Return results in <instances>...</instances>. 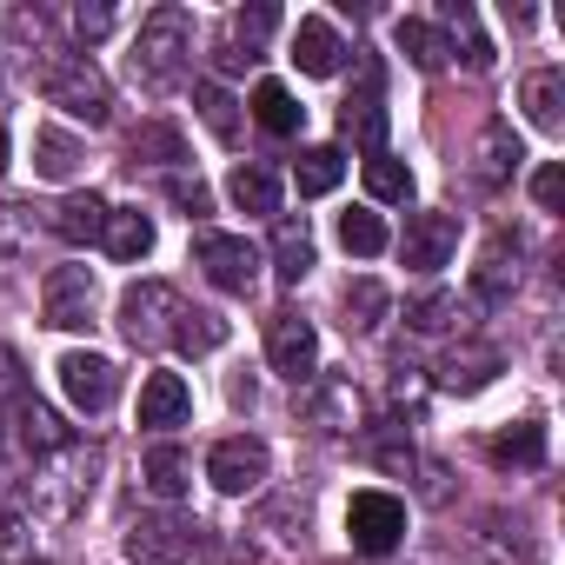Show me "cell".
Masks as SVG:
<instances>
[{
	"instance_id": "d4e9b609",
	"label": "cell",
	"mask_w": 565,
	"mask_h": 565,
	"mask_svg": "<svg viewBox=\"0 0 565 565\" xmlns=\"http://www.w3.org/2000/svg\"><path fill=\"white\" fill-rule=\"evenodd\" d=\"M47 226H54L67 246H87V239H100V226H107V200H100V193H67L61 206H47Z\"/></svg>"
},
{
	"instance_id": "f6af8a7d",
	"label": "cell",
	"mask_w": 565,
	"mask_h": 565,
	"mask_svg": "<svg viewBox=\"0 0 565 565\" xmlns=\"http://www.w3.org/2000/svg\"><path fill=\"white\" fill-rule=\"evenodd\" d=\"M419 399H426V380H419V366H393V406L419 413Z\"/></svg>"
},
{
	"instance_id": "7402d4cb",
	"label": "cell",
	"mask_w": 565,
	"mask_h": 565,
	"mask_svg": "<svg viewBox=\"0 0 565 565\" xmlns=\"http://www.w3.org/2000/svg\"><path fill=\"white\" fill-rule=\"evenodd\" d=\"M492 373H499V347H486V340H459L439 360V386L446 393H479V386H492Z\"/></svg>"
},
{
	"instance_id": "9a60e30c",
	"label": "cell",
	"mask_w": 565,
	"mask_h": 565,
	"mask_svg": "<svg viewBox=\"0 0 565 565\" xmlns=\"http://www.w3.org/2000/svg\"><path fill=\"white\" fill-rule=\"evenodd\" d=\"M273 28H279V14L266 8V0H253V8H233L226 28H220V67H246V61H259Z\"/></svg>"
},
{
	"instance_id": "30bf717a",
	"label": "cell",
	"mask_w": 565,
	"mask_h": 565,
	"mask_svg": "<svg viewBox=\"0 0 565 565\" xmlns=\"http://www.w3.org/2000/svg\"><path fill=\"white\" fill-rule=\"evenodd\" d=\"M266 360H273L279 380L307 386V380L320 373V333H313V320H300V313H273V320H266Z\"/></svg>"
},
{
	"instance_id": "1f68e13d",
	"label": "cell",
	"mask_w": 565,
	"mask_h": 565,
	"mask_svg": "<svg viewBox=\"0 0 565 565\" xmlns=\"http://www.w3.org/2000/svg\"><path fill=\"white\" fill-rule=\"evenodd\" d=\"M466 313H472V300H459V294H426V300L406 307V327H413V333H452V327H466Z\"/></svg>"
},
{
	"instance_id": "4316f807",
	"label": "cell",
	"mask_w": 565,
	"mask_h": 565,
	"mask_svg": "<svg viewBox=\"0 0 565 565\" xmlns=\"http://www.w3.org/2000/svg\"><path fill=\"white\" fill-rule=\"evenodd\" d=\"M226 193H233V206L239 213H279V173L273 167H259V160H239L233 173H226Z\"/></svg>"
},
{
	"instance_id": "681fc988",
	"label": "cell",
	"mask_w": 565,
	"mask_h": 565,
	"mask_svg": "<svg viewBox=\"0 0 565 565\" xmlns=\"http://www.w3.org/2000/svg\"><path fill=\"white\" fill-rule=\"evenodd\" d=\"M266 525H300L307 539V499H266Z\"/></svg>"
},
{
	"instance_id": "ba28073f",
	"label": "cell",
	"mask_w": 565,
	"mask_h": 565,
	"mask_svg": "<svg viewBox=\"0 0 565 565\" xmlns=\"http://www.w3.org/2000/svg\"><path fill=\"white\" fill-rule=\"evenodd\" d=\"M193 253H200V266H206V279H213L220 294H253V287H259V246H253L246 233L200 226Z\"/></svg>"
},
{
	"instance_id": "f907efd6",
	"label": "cell",
	"mask_w": 565,
	"mask_h": 565,
	"mask_svg": "<svg viewBox=\"0 0 565 565\" xmlns=\"http://www.w3.org/2000/svg\"><path fill=\"white\" fill-rule=\"evenodd\" d=\"M14 486H21V479H14V459H8V446H0V499H8Z\"/></svg>"
},
{
	"instance_id": "836d02e7",
	"label": "cell",
	"mask_w": 565,
	"mask_h": 565,
	"mask_svg": "<svg viewBox=\"0 0 565 565\" xmlns=\"http://www.w3.org/2000/svg\"><path fill=\"white\" fill-rule=\"evenodd\" d=\"M220 340H226V320H220L213 307H180V327H173V347H180V353L200 360V353H213Z\"/></svg>"
},
{
	"instance_id": "7bdbcfd3",
	"label": "cell",
	"mask_w": 565,
	"mask_h": 565,
	"mask_svg": "<svg viewBox=\"0 0 565 565\" xmlns=\"http://www.w3.org/2000/svg\"><path fill=\"white\" fill-rule=\"evenodd\" d=\"M34 558V519L0 512V565H28Z\"/></svg>"
},
{
	"instance_id": "d590c367",
	"label": "cell",
	"mask_w": 565,
	"mask_h": 565,
	"mask_svg": "<svg viewBox=\"0 0 565 565\" xmlns=\"http://www.w3.org/2000/svg\"><path fill=\"white\" fill-rule=\"evenodd\" d=\"M193 107H200V120L213 127V140H233V134H239V100H233L220 81H200V87H193Z\"/></svg>"
},
{
	"instance_id": "2e32d148",
	"label": "cell",
	"mask_w": 565,
	"mask_h": 565,
	"mask_svg": "<svg viewBox=\"0 0 565 565\" xmlns=\"http://www.w3.org/2000/svg\"><path fill=\"white\" fill-rule=\"evenodd\" d=\"M519 134H512V120H486L479 127V140H472V180L492 193V186H505L512 173H519Z\"/></svg>"
},
{
	"instance_id": "60d3db41",
	"label": "cell",
	"mask_w": 565,
	"mask_h": 565,
	"mask_svg": "<svg viewBox=\"0 0 565 565\" xmlns=\"http://www.w3.org/2000/svg\"><path fill=\"white\" fill-rule=\"evenodd\" d=\"M134 160H153V167H167V173H173V167L186 160V140H180L173 127H160V120H147V127L134 134Z\"/></svg>"
},
{
	"instance_id": "8d00e7d4",
	"label": "cell",
	"mask_w": 565,
	"mask_h": 565,
	"mask_svg": "<svg viewBox=\"0 0 565 565\" xmlns=\"http://www.w3.org/2000/svg\"><path fill=\"white\" fill-rule=\"evenodd\" d=\"M366 193L406 206V200H413V173H406V160H393V153H366Z\"/></svg>"
},
{
	"instance_id": "484cf974",
	"label": "cell",
	"mask_w": 565,
	"mask_h": 565,
	"mask_svg": "<svg viewBox=\"0 0 565 565\" xmlns=\"http://www.w3.org/2000/svg\"><path fill=\"white\" fill-rule=\"evenodd\" d=\"M340 127H347L366 153H386V100H380V81H366V87L340 107Z\"/></svg>"
},
{
	"instance_id": "5bb4252c",
	"label": "cell",
	"mask_w": 565,
	"mask_h": 565,
	"mask_svg": "<svg viewBox=\"0 0 565 565\" xmlns=\"http://www.w3.org/2000/svg\"><path fill=\"white\" fill-rule=\"evenodd\" d=\"M519 259H525V239L519 233H492L479 266H472V300L479 307H505L519 294Z\"/></svg>"
},
{
	"instance_id": "44dd1931",
	"label": "cell",
	"mask_w": 565,
	"mask_h": 565,
	"mask_svg": "<svg viewBox=\"0 0 565 565\" xmlns=\"http://www.w3.org/2000/svg\"><path fill=\"white\" fill-rule=\"evenodd\" d=\"M320 266V253H313V233H307V220H294V213H279L273 220V273L287 279V287H300V279Z\"/></svg>"
},
{
	"instance_id": "8992f818",
	"label": "cell",
	"mask_w": 565,
	"mask_h": 565,
	"mask_svg": "<svg viewBox=\"0 0 565 565\" xmlns=\"http://www.w3.org/2000/svg\"><path fill=\"white\" fill-rule=\"evenodd\" d=\"M206 479H213V492H226V499L266 492V479H273V452H266V439H259V433H233V439H220V446L206 452Z\"/></svg>"
},
{
	"instance_id": "bcb514c9",
	"label": "cell",
	"mask_w": 565,
	"mask_h": 565,
	"mask_svg": "<svg viewBox=\"0 0 565 565\" xmlns=\"http://www.w3.org/2000/svg\"><path fill=\"white\" fill-rule=\"evenodd\" d=\"M413 472H419V492H426V499H433V505H446V499H452V472H446V466H439V459H419V466H413Z\"/></svg>"
},
{
	"instance_id": "816d5d0a",
	"label": "cell",
	"mask_w": 565,
	"mask_h": 565,
	"mask_svg": "<svg viewBox=\"0 0 565 565\" xmlns=\"http://www.w3.org/2000/svg\"><path fill=\"white\" fill-rule=\"evenodd\" d=\"M0 167H8V127H0Z\"/></svg>"
},
{
	"instance_id": "3957f363",
	"label": "cell",
	"mask_w": 565,
	"mask_h": 565,
	"mask_svg": "<svg viewBox=\"0 0 565 565\" xmlns=\"http://www.w3.org/2000/svg\"><path fill=\"white\" fill-rule=\"evenodd\" d=\"M41 94H47L61 114L87 120V127H107V120H114V87H107V74H100L87 54H47V61H41Z\"/></svg>"
},
{
	"instance_id": "6da1fadb",
	"label": "cell",
	"mask_w": 565,
	"mask_h": 565,
	"mask_svg": "<svg viewBox=\"0 0 565 565\" xmlns=\"http://www.w3.org/2000/svg\"><path fill=\"white\" fill-rule=\"evenodd\" d=\"M28 486H34V512H41V519H54V525L81 519V512L94 505V486H100V446L67 439L61 452H47V459L34 466Z\"/></svg>"
},
{
	"instance_id": "83f0119b",
	"label": "cell",
	"mask_w": 565,
	"mask_h": 565,
	"mask_svg": "<svg viewBox=\"0 0 565 565\" xmlns=\"http://www.w3.org/2000/svg\"><path fill=\"white\" fill-rule=\"evenodd\" d=\"M253 120H259L266 134H279V140H287V134H300L307 107L287 94V81H259V87H253Z\"/></svg>"
},
{
	"instance_id": "e0dca14e",
	"label": "cell",
	"mask_w": 565,
	"mask_h": 565,
	"mask_svg": "<svg viewBox=\"0 0 565 565\" xmlns=\"http://www.w3.org/2000/svg\"><path fill=\"white\" fill-rule=\"evenodd\" d=\"M186 419H193V386L180 373H147V386H140V426L147 433H173Z\"/></svg>"
},
{
	"instance_id": "4dcf8cb0",
	"label": "cell",
	"mask_w": 565,
	"mask_h": 565,
	"mask_svg": "<svg viewBox=\"0 0 565 565\" xmlns=\"http://www.w3.org/2000/svg\"><path fill=\"white\" fill-rule=\"evenodd\" d=\"M294 180H300L307 200H320V193H333V186L347 180V153H340V147H307L300 167H294Z\"/></svg>"
},
{
	"instance_id": "8fae6325",
	"label": "cell",
	"mask_w": 565,
	"mask_h": 565,
	"mask_svg": "<svg viewBox=\"0 0 565 565\" xmlns=\"http://www.w3.org/2000/svg\"><path fill=\"white\" fill-rule=\"evenodd\" d=\"M452 253H459V213L426 206V213L406 220V233H399V259H406L413 273H439Z\"/></svg>"
},
{
	"instance_id": "ac0fdd59",
	"label": "cell",
	"mask_w": 565,
	"mask_h": 565,
	"mask_svg": "<svg viewBox=\"0 0 565 565\" xmlns=\"http://www.w3.org/2000/svg\"><path fill=\"white\" fill-rule=\"evenodd\" d=\"M140 479H147V492H153L160 505H180V499L193 492V452H186V446H173V439H160V446H147Z\"/></svg>"
},
{
	"instance_id": "b9f144b4",
	"label": "cell",
	"mask_w": 565,
	"mask_h": 565,
	"mask_svg": "<svg viewBox=\"0 0 565 565\" xmlns=\"http://www.w3.org/2000/svg\"><path fill=\"white\" fill-rule=\"evenodd\" d=\"M167 200H173L186 220H206V213H213V193H206V180H200V173H186V167H173V173H167Z\"/></svg>"
},
{
	"instance_id": "9c48e42d",
	"label": "cell",
	"mask_w": 565,
	"mask_h": 565,
	"mask_svg": "<svg viewBox=\"0 0 565 565\" xmlns=\"http://www.w3.org/2000/svg\"><path fill=\"white\" fill-rule=\"evenodd\" d=\"M347 532H353V552H366V558H386V552H399V539H406V499H393V492H353V505H347Z\"/></svg>"
},
{
	"instance_id": "5b68a950",
	"label": "cell",
	"mask_w": 565,
	"mask_h": 565,
	"mask_svg": "<svg viewBox=\"0 0 565 565\" xmlns=\"http://www.w3.org/2000/svg\"><path fill=\"white\" fill-rule=\"evenodd\" d=\"M120 545H127L134 565H186V558L206 545V532H200L186 512H140Z\"/></svg>"
},
{
	"instance_id": "ab89813d",
	"label": "cell",
	"mask_w": 565,
	"mask_h": 565,
	"mask_svg": "<svg viewBox=\"0 0 565 565\" xmlns=\"http://www.w3.org/2000/svg\"><path fill=\"white\" fill-rule=\"evenodd\" d=\"M446 47H452V54L466 47V67H492V47H486L472 8H446Z\"/></svg>"
},
{
	"instance_id": "f35d334b",
	"label": "cell",
	"mask_w": 565,
	"mask_h": 565,
	"mask_svg": "<svg viewBox=\"0 0 565 565\" xmlns=\"http://www.w3.org/2000/svg\"><path fill=\"white\" fill-rule=\"evenodd\" d=\"M492 459H499V466H539V459H545V433H539L532 419H519V426H505V433L492 439Z\"/></svg>"
},
{
	"instance_id": "74e56055",
	"label": "cell",
	"mask_w": 565,
	"mask_h": 565,
	"mask_svg": "<svg viewBox=\"0 0 565 565\" xmlns=\"http://www.w3.org/2000/svg\"><path fill=\"white\" fill-rule=\"evenodd\" d=\"M340 246H347L353 259H373V253H386V220H380V213H366V206H353V213L340 220Z\"/></svg>"
},
{
	"instance_id": "7a4b0ae2",
	"label": "cell",
	"mask_w": 565,
	"mask_h": 565,
	"mask_svg": "<svg viewBox=\"0 0 565 565\" xmlns=\"http://www.w3.org/2000/svg\"><path fill=\"white\" fill-rule=\"evenodd\" d=\"M193 67V14L186 8H153L134 41V81L147 94H173Z\"/></svg>"
},
{
	"instance_id": "7dc6e473",
	"label": "cell",
	"mask_w": 565,
	"mask_h": 565,
	"mask_svg": "<svg viewBox=\"0 0 565 565\" xmlns=\"http://www.w3.org/2000/svg\"><path fill=\"white\" fill-rule=\"evenodd\" d=\"M532 200H539L545 213H558V200H565V173H558V167H539V173H532Z\"/></svg>"
},
{
	"instance_id": "c3c4849f",
	"label": "cell",
	"mask_w": 565,
	"mask_h": 565,
	"mask_svg": "<svg viewBox=\"0 0 565 565\" xmlns=\"http://www.w3.org/2000/svg\"><path fill=\"white\" fill-rule=\"evenodd\" d=\"M74 34H81V41L114 34V8H74Z\"/></svg>"
},
{
	"instance_id": "d6a6232c",
	"label": "cell",
	"mask_w": 565,
	"mask_h": 565,
	"mask_svg": "<svg viewBox=\"0 0 565 565\" xmlns=\"http://www.w3.org/2000/svg\"><path fill=\"white\" fill-rule=\"evenodd\" d=\"M360 446H366V459H373V466H386V472H399V479H406V472L419 466V452H413V439H406V426H399V419L373 426V433H366Z\"/></svg>"
},
{
	"instance_id": "ee69618b",
	"label": "cell",
	"mask_w": 565,
	"mask_h": 565,
	"mask_svg": "<svg viewBox=\"0 0 565 565\" xmlns=\"http://www.w3.org/2000/svg\"><path fill=\"white\" fill-rule=\"evenodd\" d=\"M28 399V366H21V353L0 340V406H21Z\"/></svg>"
},
{
	"instance_id": "cb8c5ba5",
	"label": "cell",
	"mask_w": 565,
	"mask_h": 565,
	"mask_svg": "<svg viewBox=\"0 0 565 565\" xmlns=\"http://www.w3.org/2000/svg\"><path fill=\"white\" fill-rule=\"evenodd\" d=\"M14 439H21V452H34V459H47V452H61V446L74 439V433L61 426V413H54V406H41V399L28 393V399L14 406Z\"/></svg>"
},
{
	"instance_id": "f1b7e54d",
	"label": "cell",
	"mask_w": 565,
	"mask_h": 565,
	"mask_svg": "<svg viewBox=\"0 0 565 565\" xmlns=\"http://www.w3.org/2000/svg\"><path fill=\"white\" fill-rule=\"evenodd\" d=\"M393 47H399V54H406V61H413L419 74H439V67L452 61L446 34H439L433 21H399V28H393Z\"/></svg>"
},
{
	"instance_id": "7c38bea8",
	"label": "cell",
	"mask_w": 565,
	"mask_h": 565,
	"mask_svg": "<svg viewBox=\"0 0 565 565\" xmlns=\"http://www.w3.org/2000/svg\"><path fill=\"white\" fill-rule=\"evenodd\" d=\"M61 393H67V406L74 413H107L114 399H120V366L107 360V353H67L61 360Z\"/></svg>"
},
{
	"instance_id": "4fadbf2b",
	"label": "cell",
	"mask_w": 565,
	"mask_h": 565,
	"mask_svg": "<svg viewBox=\"0 0 565 565\" xmlns=\"http://www.w3.org/2000/svg\"><path fill=\"white\" fill-rule=\"evenodd\" d=\"M300 406H307V419L320 433H360V419H366V399H360V386L347 373H313L300 386Z\"/></svg>"
},
{
	"instance_id": "d6986e66",
	"label": "cell",
	"mask_w": 565,
	"mask_h": 565,
	"mask_svg": "<svg viewBox=\"0 0 565 565\" xmlns=\"http://www.w3.org/2000/svg\"><path fill=\"white\" fill-rule=\"evenodd\" d=\"M347 54H353V47L340 41V28H333V21L307 14V21L294 28V61H300V74H320V81H327V74H340V67H347Z\"/></svg>"
},
{
	"instance_id": "277c9868",
	"label": "cell",
	"mask_w": 565,
	"mask_h": 565,
	"mask_svg": "<svg viewBox=\"0 0 565 565\" xmlns=\"http://www.w3.org/2000/svg\"><path fill=\"white\" fill-rule=\"evenodd\" d=\"M180 294L167 287V279H140V287L120 294V340L153 353V347H173V327H180Z\"/></svg>"
},
{
	"instance_id": "ffe728a7",
	"label": "cell",
	"mask_w": 565,
	"mask_h": 565,
	"mask_svg": "<svg viewBox=\"0 0 565 565\" xmlns=\"http://www.w3.org/2000/svg\"><path fill=\"white\" fill-rule=\"evenodd\" d=\"M519 107L539 134H565V67H532L519 81Z\"/></svg>"
},
{
	"instance_id": "f546056e",
	"label": "cell",
	"mask_w": 565,
	"mask_h": 565,
	"mask_svg": "<svg viewBox=\"0 0 565 565\" xmlns=\"http://www.w3.org/2000/svg\"><path fill=\"white\" fill-rule=\"evenodd\" d=\"M81 160H87V147H81L74 134H61V127H41V134H34V173H41V180H74Z\"/></svg>"
},
{
	"instance_id": "52a82bcc",
	"label": "cell",
	"mask_w": 565,
	"mask_h": 565,
	"mask_svg": "<svg viewBox=\"0 0 565 565\" xmlns=\"http://www.w3.org/2000/svg\"><path fill=\"white\" fill-rule=\"evenodd\" d=\"M100 313V287H94V273L87 266H54L41 279V320L61 327V333H87Z\"/></svg>"
},
{
	"instance_id": "603a6c76",
	"label": "cell",
	"mask_w": 565,
	"mask_h": 565,
	"mask_svg": "<svg viewBox=\"0 0 565 565\" xmlns=\"http://www.w3.org/2000/svg\"><path fill=\"white\" fill-rule=\"evenodd\" d=\"M100 246H107L120 266H134V259H147V253H153V220H147L140 206H107Z\"/></svg>"
},
{
	"instance_id": "e575fe53",
	"label": "cell",
	"mask_w": 565,
	"mask_h": 565,
	"mask_svg": "<svg viewBox=\"0 0 565 565\" xmlns=\"http://www.w3.org/2000/svg\"><path fill=\"white\" fill-rule=\"evenodd\" d=\"M340 307H347V327H353V333H373L393 300H386L380 279H347V300H340Z\"/></svg>"
}]
</instances>
